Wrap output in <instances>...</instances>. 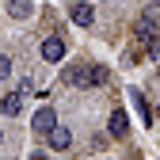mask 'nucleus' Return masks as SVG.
Returning a JSON list of instances; mask_svg holds the SVG:
<instances>
[{
    "label": "nucleus",
    "mask_w": 160,
    "mask_h": 160,
    "mask_svg": "<svg viewBox=\"0 0 160 160\" xmlns=\"http://www.w3.org/2000/svg\"><path fill=\"white\" fill-rule=\"evenodd\" d=\"M65 12H69V23L80 27V31H92L95 19H99L95 0H65Z\"/></svg>",
    "instance_id": "obj_2"
},
{
    "label": "nucleus",
    "mask_w": 160,
    "mask_h": 160,
    "mask_svg": "<svg viewBox=\"0 0 160 160\" xmlns=\"http://www.w3.org/2000/svg\"><path fill=\"white\" fill-rule=\"evenodd\" d=\"M149 57H152V61H160V34L149 38Z\"/></svg>",
    "instance_id": "obj_13"
},
{
    "label": "nucleus",
    "mask_w": 160,
    "mask_h": 160,
    "mask_svg": "<svg viewBox=\"0 0 160 160\" xmlns=\"http://www.w3.org/2000/svg\"><path fill=\"white\" fill-rule=\"evenodd\" d=\"M107 141H111L107 133H95V137H92V149H95V152H103V149H107Z\"/></svg>",
    "instance_id": "obj_14"
},
{
    "label": "nucleus",
    "mask_w": 160,
    "mask_h": 160,
    "mask_svg": "<svg viewBox=\"0 0 160 160\" xmlns=\"http://www.w3.org/2000/svg\"><path fill=\"white\" fill-rule=\"evenodd\" d=\"M156 80H160V61H156Z\"/></svg>",
    "instance_id": "obj_17"
},
{
    "label": "nucleus",
    "mask_w": 160,
    "mask_h": 160,
    "mask_svg": "<svg viewBox=\"0 0 160 160\" xmlns=\"http://www.w3.org/2000/svg\"><path fill=\"white\" fill-rule=\"evenodd\" d=\"M12 76H15V57L8 50H0V84H8Z\"/></svg>",
    "instance_id": "obj_9"
},
{
    "label": "nucleus",
    "mask_w": 160,
    "mask_h": 160,
    "mask_svg": "<svg viewBox=\"0 0 160 160\" xmlns=\"http://www.w3.org/2000/svg\"><path fill=\"white\" fill-rule=\"evenodd\" d=\"M42 141H46V149H50V152H69V149H72V130H69L65 122H57V126L42 137Z\"/></svg>",
    "instance_id": "obj_6"
},
{
    "label": "nucleus",
    "mask_w": 160,
    "mask_h": 160,
    "mask_svg": "<svg viewBox=\"0 0 160 160\" xmlns=\"http://www.w3.org/2000/svg\"><path fill=\"white\" fill-rule=\"evenodd\" d=\"M38 57H42L46 65H61L65 57H69V38L61 31H50L42 42H38Z\"/></svg>",
    "instance_id": "obj_1"
},
{
    "label": "nucleus",
    "mask_w": 160,
    "mask_h": 160,
    "mask_svg": "<svg viewBox=\"0 0 160 160\" xmlns=\"http://www.w3.org/2000/svg\"><path fill=\"white\" fill-rule=\"evenodd\" d=\"M130 95H133V107L141 111L145 126H152V111H149V103H145V92H141V88H130Z\"/></svg>",
    "instance_id": "obj_10"
},
{
    "label": "nucleus",
    "mask_w": 160,
    "mask_h": 160,
    "mask_svg": "<svg viewBox=\"0 0 160 160\" xmlns=\"http://www.w3.org/2000/svg\"><path fill=\"white\" fill-rule=\"evenodd\" d=\"M107 80H111V69H107V65H99V61H80V80H76V88H80V92L103 88Z\"/></svg>",
    "instance_id": "obj_3"
},
{
    "label": "nucleus",
    "mask_w": 160,
    "mask_h": 160,
    "mask_svg": "<svg viewBox=\"0 0 160 160\" xmlns=\"http://www.w3.org/2000/svg\"><path fill=\"white\" fill-rule=\"evenodd\" d=\"M23 114V95L19 92H0V118H19Z\"/></svg>",
    "instance_id": "obj_8"
},
{
    "label": "nucleus",
    "mask_w": 160,
    "mask_h": 160,
    "mask_svg": "<svg viewBox=\"0 0 160 160\" xmlns=\"http://www.w3.org/2000/svg\"><path fill=\"white\" fill-rule=\"evenodd\" d=\"M107 137L111 141H126L130 137V114H126V107H114L107 114Z\"/></svg>",
    "instance_id": "obj_5"
},
{
    "label": "nucleus",
    "mask_w": 160,
    "mask_h": 160,
    "mask_svg": "<svg viewBox=\"0 0 160 160\" xmlns=\"http://www.w3.org/2000/svg\"><path fill=\"white\" fill-rule=\"evenodd\" d=\"M4 15L12 23H27L34 19V0H4Z\"/></svg>",
    "instance_id": "obj_7"
},
{
    "label": "nucleus",
    "mask_w": 160,
    "mask_h": 160,
    "mask_svg": "<svg viewBox=\"0 0 160 160\" xmlns=\"http://www.w3.org/2000/svg\"><path fill=\"white\" fill-rule=\"evenodd\" d=\"M34 88H38V84H34V76H19V80H15V92L23 95V99H27V95H38Z\"/></svg>",
    "instance_id": "obj_12"
},
{
    "label": "nucleus",
    "mask_w": 160,
    "mask_h": 160,
    "mask_svg": "<svg viewBox=\"0 0 160 160\" xmlns=\"http://www.w3.org/2000/svg\"><path fill=\"white\" fill-rule=\"evenodd\" d=\"M27 160H50V149H31Z\"/></svg>",
    "instance_id": "obj_15"
},
{
    "label": "nucleus",
    "mask_w": 160,
    "mask_h": 160,
    "mask_svg": "<svg viewBox=\"0 0 160 160\" xmlns=\"http://www.w3.org/2000/svg\"><path fill=\"white\" fill-rule=\"evenodd\" d=\"M76 80H80V61H72V65H65V69H61V84L76 88Z\"/></svg>",
    "instance_id": "obj_11"
},
{
    "label": "nucleus",
    "mask_w": 160,
    "mask_h": 160,
    "mask_svg": "<svg viewBox=\"0 0 160 160\" xmlns=\"http://www.w3.org/2000/svg\"><path fill=\"white\" fill-rule=\"evenodd\" d=\"M4 137H8V133H4V126H0V145H4Z\"/></svg>",
    "instance_id": "obj_16"
},
{
    "label": "nucleus",
    "mask_w": 160,
    "mask_h": 160,
    "mask_svg": "<svg viewBox=\"0 0 160 160\" xmlns=\"http://www.w3.org/2000/svg\"><path fill=\"white\" fill-rule=\"evenodd\" d=\"M53 126H57V107H53V103H42V107L31 114V133H34V137H46Z\"/></svg>",
    "instance_id": "obj_4"
},
{
    "label": "nucleus",
    "mask_w": 160,
    "mask_h": 160,
    "mask_svg": "<svg viewBox=\"0 0 160 160\" xmlns=\"http://www.w3.org/2000/svg\"><path fill=\"white\" fill-rule=\"evenodd\" d=\"M152 4H156V8H160V0H152Z\"/></svg>",
    "instance_id": "obj_18"
}]
</instances>
